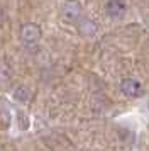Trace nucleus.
Returning a JSON list of instances; mask_svg holds the SVG:
<instances>
[{
  "label": "nucleus",
  "mask_w": 149,
  "mask_h": 151,
  "mask_svg": "<svg viewBox=\"0 0 149 151\" xmlns=\"http://www.w3.org/2000/svg\"><path fill=\"white\" fill-rule=\"evenodd\" d=\"M120 92L129 97H139L142 93V85L135 78H125L120 83Z\"/></svg>",
  "instance_id": "f257e3e1"
},
{
  "label": "nucleus",
  "mask_w": 149,
  "mask_h": 151,
  "mask_svg": "<svg viewBox=\"0 0 149 151\" xmlns=\"http://www.w3.org/2000/svg\"><path fill=\"white\" fill-rule=\"evenodd\" d=\"M15 99H19L22 102H26L27 99H29V90L24 88V87H19V88L15 90Z\"/></svg>",
  "instance_id": "423d86ee"
},
{
  "label": "nucleus",
  "mask_w": 149,
  "mask_h": 151,
  "mask_svg": "<svg viewBox=\"0 0 149 151\" xmlns=\"http://www.w3.org/2000/svg\"><path fill=\"white\" fill-rule=\"evenodd\" d=\"M80 32H81V34H93V32H95V24H93V22H90V21L81 22Z\"/></svg>",
  "instance_id": "39448f33"
},
{
  "label": "nucleus",
  "mask_w": 149,
  "mask_h": 151,
  "mask_svg": "<svg viewBox=\"0 0 149 151\" xmlns=\"http://www.w3.org/2000/svg\"><path fill=\"white\" fill-rule=\"evenodd\" d=\"M105 12H107L110 17H120L124 12H125V2L124 0H108L105 4Z\"/></svg>",
  "instance_id": "f03ea898"
},
{
  "label": "nucleus",
  "mask_w": 149,
  "mask_h": 151,
  "mask_svg": "<svg viewBox=\"0 0 149 151\" xmlns=\"http://www.w3.org/2000/svg\"><path fill=\"white\" fill-rule=\"evenodd\" d=\"M64 12H66L68 17L74 19V17L78 15V12H80V4H78L76 0H71V2H68L66 7H64Z\"/></svg>",
  "instance_id": "20e7f679"
},
{
  "label": "nucleus",
  "mask_w": 149,
  "mask_h": 151,
  "mask_svg": "<svg viewBox=\"0 0 149 151\" xmlns=\"http://www.w3.org/2000/svg\"><path fill=\"white\" fill-rule=\"evenodd\" d=\"M20 34H22V39L26 42H36L41 39V29L36 24H26L22 27V32Z\"/></svg>",
  "instance_id": "7ed1b4c3"
}]
</instances>
